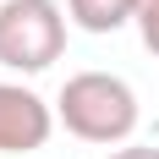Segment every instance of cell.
<instances>
[{
  "label": "cell",
  "instance_id": "5b68a950",
  "mask_svg": "<svg viewBox=\"0 0 159 159\" xmlns=\"http://www.w3.org/2000/svg\"><path fill=\"white\" fill-rule=\"evenodd\" d=\"M137 33H143V44L159 55V0H137Z\"/></svg>",
  "mask_w": 159,
  "mask_h": 159
},
{
  "label": "cell",
  "instance_id": "7a4b0ae2",
  "mask_svg": "<svg viewBox=\"0 0 159 159\" xmlns=\"http://www.w3.org/2000/svg\"><path fill=\"white\" fill-rule=\"evenodd\" d=\"M66 49V16L55 0H6L0 6V66L49 71Z\"/></svg>",
  "mask_w": 159,
  "mask_h": 159
},
{
  "label": "cell",
  "instance_id": "3957f363",
  "mask_svg": "<svg viewBox=\"0 0 159 159\" xmlns=\"http://www.w3.org/2000/svg\"><path fill=\"white\" fill-rule=\"evenodd\" d=\"M55 115L33 88L22 82H0V154H33L49 143Z\"/></svg>",
  "mask_w": 159,
  "mask_h": 159
},
{
  "label": "cell",
  "instance_id": "6da1fadb",
  "mask_svg": "<svg viewBox=\"0 0 159 159\" xmlns=\"http://www.w3.org/2000/svg\"><path fill=\"white\" fill-rule=\"evenodd\" d=\"M55 115L82 143H126L137 132V93L115 71H77V77H66Z\"/></svg>",
  "mask_w": 159,
  "mask_h": 159
},
{
  "label": "cell",
  "instance_id": "277c9868",
  "mask_svg": "<svg viewBox=\"0 0 159 159\" xmlns=\"http://www.w3.org/2000/svg\"><path fill=\"white\" fill-rule=\"evenodd\" d=\"M66 11L88 33H115L121 22H137V0H66Z\"/></svg>",
  "mask_w": 159,
  "mask_h": 159
},
{
  "label": "cell",
  "instance_id": "8992f818",
  "mask_svg": "<svg viewBox=\"0 0 159 159\" xmlns=\"http://www.w3.org/2000/svg\"><path fill=\"white\" fill-rule=\"evenodd\" d=\"M110 159H159V148H148V143H132V148H115Z\"/></svg>",
  "mask_w": 159,
  "mask_h": 159
}]
</instances>
